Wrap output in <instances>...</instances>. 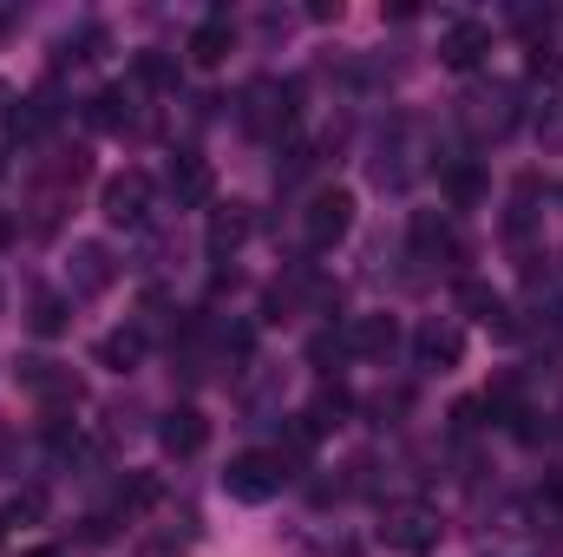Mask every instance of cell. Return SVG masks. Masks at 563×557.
I'll use <instances>...</instances> for the list:
<instances>
[{"mask_svg":"<svg viewBox=\"0 0 563 557\" xmlns=\"http://www.w3.org/2000/svg\"><path fill=\"white\" fill-rule=\"evenodd\" d=\"M151 204H157L151 171H112L106 190H99V210H106L112 230H144V223H151Z\"/></svg>","mask_w":563,"mask_h":557,"instance_id":"1","label":"cell"},{"mask_svg":"<svg viewBox=\"0 0 563 557\" xmlns=\"http://www.w3.org/2000/svg\"><path fill=\"white\" fill-rule=\"evenodd\" d=\"M282 479H288L282 452H236V459L223 466V492H230L236 505H269L282 492Z\"/></svg>","mask_w":563,"mask_h":557,"instance_id":"2","label":"cell"},{"mask_svg":"<svg viewBox=\"0 0 563 557\" xmlns=\"http://www.w3.org/2000/svg\"><path fill=\"white\" fill-rule=\"evenodd\" d=\"M347 230H354V190H341V184L314 190L308 210H301V237H308V250H334Z\"/></svg>","mask_w":563,"mask_h":557,"instance_id":"3","label":"cell"},{"mask_svg":"<svg viewBox=\"0 0 563 557\" xmlns=\"http://www.w3.org/2000/svg\"><path fill=\"white\" fill-rule=\"evenodd\" d=\"M66 282H73V295H79V302H86V295H106V288L119 282V263H112V250H106V243H73Z\"/></svg>","mask_w":563,"mask_h":557,"instance_id":"4","label":"cell"},{"mask_svg":"<svg viewBox=\"0 0 563 557\" xmlns=\"http://www.w3.org/2000/svg\"><path fill=\"white\" fill-rule=\"evenodd\" d=\"M413 361H420L426 374L459 368V361H465V335H459V321H426L420 335H413Z\"/></svg>","mask_w":563,"mask_h":557,"instance_id":"5","label":"cell"},{"mask_svg":"<svg viewBox=\"0 0 563 557\" xmlns=\"http://www.w3.org/2000/svg\"><path fill=\"white\" fill-rule=\"evenodd\" d=\"M485 46H492V33H485L478 20H452V26L439 33V66H452V73H472V66L485 59Z\"/></svg>","mask_w":563,"mask_h":557,"instance_id":"6","label":"cell"},{"mask_svg":"<svg viewBox=\"0 0 563 557\" xmlns=\"http://www.w3.org/2000/svg\"><path fill=\"white\" fill-rule=\"evenodd\" d=\"M210 190H217L210 164H203L197 151H177V157H170V197H177V210H203Z\"/></svg>","mask_w":563,"mask_h":557,"instance_id":"7","label":"cell"},{"mask_svg":"<svg viewBox=\"0 0 563 557\" xmlns=\"http://www.w3.org/2000/svg\"><path fill=\"white\" fill-rule=\"evenodd\" d=\"M203 439H210V419L197 414V407H170V414H164V426H157V446H164L170 459L203 452Z\"/></svg>","mask_w":563,"mask_h":557,"instance_id":"8","label":"cell"},{"mask_svg":"<svg viewBox=\"0 0 563 557\" xmlns=\"http://www.w3.org/2000/svg\"><path fill=\"white\" fill-rule=\"evenodd\" d=\"M432 538H439V518H432L426 505H400V512L387 518V545H394V551H426Z\"/></svg>","mask_w":563,"mask_h":557,"instance_id":"9","label":"cell"},{"mask_svg":"<svg viewBox=\"0 0 563 557\" xmlns=\"http://www.w3.org/2000/svg\"><path fill=\"white\" fill-rule=\"evenodd\" d=\"M230 46H236V26H230L223 13H210V20L190 33V66H203V73H210V66H223V59H230Z\"/></svg>","mask_w":563,"mask_h":557,"instance_id":"10","label":"cell"},{"mask_svg":"<svg viewBox=\"0 0 563 557\" xmlns=\"http://www.w3.org/2000/svg\"><path fill=\"white\" fill-rule=\"evenodd\" d=\"M144 348H151V341H144L139 321H132V328H112V335L99 341V368H112V374H132V368L144 361Z\"/></svg>","mask_w":563,"mask_h":557,"instance_id":"11","label":"cell"},{"mask_svg":"<svg viewBox=\"0 0 563 557\" xmlns=\"http://www.w3.org/2000/svg\"><path fill=\"white\" fill-rule=\"evenodd\" d=\"M347 348H354V354H394V348H400V321H394V315H367V321L347 328Z\"/></svg>","mask_w":563,"mask_h":557,"instance_id":"12","label":"cell"},{"mask_svg":"<svg viewBox=\"0 0 563 557\" xmlns=\"http://www.w3.org/2000/svg\"><path fill=\"white\" fill-rule=\"evenodd\" d=\"M243 237H250V210H243V204H223V210H210V256H230Z\"/></svg>","mask_w":563,"mask_h":557,"instance_id":"13","label":"cell"},{"mask_svg":"<svg viewBox=\"0 0 563 557\" xmlns=\"http://www.w3.org/2000/svg\"><path fill=\"white\" fill-rule=\"evenodd\" d=\"M459 302H465L485 328H511V321H505V295H498V288H485V282H459Z\"/></svg>","mask_w":563,"mask_h":557,"instance_id":"14","label":"cell"},{"mask_svg":"<svg viewBox=\"0 0 563 557\" xmlns=\"http://www.w3.org/2000/svg\"><path fill=\"white\" fill-rule=\"evenodd\" d=\"M125 119H132V92H125V86H106V92L92 99V125H99V132H119Z\"/></svg>","mask_w":563,"mask_h":557,"instance_id":"15","label":"cell"},{"mask_svg":"<svg viewBox=\"0 0 563 557\" xmlns=\"http://www.w3.org/2000/svg\"><path fill=\"white\" fill-rule=\"evenodd\" d=\"M445 197H452L459 210H472V204L485 197V177H478V164H445Z\"/></svg>","mask_w":563,"mask_h":557,"instance_id":"16","label":"cell"},{"mask_svg":"<svg viewBox=\"0 0 563 557\" xmlns=\"http://www.w3.org/2000/svg\"><path fill=\"white\" fill-rule=\"evenodd\" d=\"M347 407H354V401H347V387H321V401H314L301 419H308L314 433H328V426H341V419H347Z\"/></svg>","mask_w":563,"mask_h":557,"instance_id":"17","label":"cell"},{"mask_svg":"<svg viewBox=\"0 0 563 557\" xmlns=\"http://www.w3.org/2000/svg\"><path fill=\"white\" fill-rule=\"evenodd\" d=\"M413 250H420V256L452 250V230H445V217H432V210H420V217H413Z\"/></svg>","mask_w":563,"mask_h":557,"instance_id":"18","label":"cell"},{"mask_svg":"<svg viewBox=\"0 0 563 557\" xmlns=\"http://www.w3.org/2000/svg\"><path fill=\"white\" fill-rule=\"evenodd\" d=\"M157 492H164V485H157L151 472H139V479L119 492V518H139V512H151V505H157Z\"/></svg>","mask_w":563,"mask_h":557,"instance_id":"19","label":"cell"},{"mask_svg":"<svg viewBox=\"0 0 563 557\" xmlns=\"http://www.w3.org/2000/svg\"><path fill=\"white\" fill-rule=\"evenodd\" d=\"M472 106H478V112H472L478 125H492V132H505V125H511V92H505V86H498V92H478Z\"/></svg>","mask_w":563,"mask_h":557,"instance_id":"20","label":"cell"},{"mask_svg":"<svg viewBox=\"0 0 563 557\" xmlns=\"http://www.w3.org/2000/svg\"><path fill=\"white\" fill-rule=\"evenodd\" d=\"M26 328H33V335H59V328H66V302H59V295H33Z\"/></svg>","mask_w":563,"mask_h":557,"instance_id":"21","label":"cell"},{"mask_svg":"<svg viewBox=\"0 0 563 557\" xmlns=\"http://www.w3.org/2000/svg\"><path fill=\"white\" fill-rule=\"evenodd\" d=\"M139 79H144V86H170L177 73H170V59H164V53H139Z\"/></svg>","mask_w":563,"mask_h":557,"instance_id":"22","label":"cell"},{"mask_svg":"<svg viewBox=\"0 0 563 557\" xmlns=\"http://www.w3.org/2000/svg\"><path fill=\"white\" fill-rule=\"evenodd\" d=\"M341 354H347V335H314V348H308L314 368H328V361H341Z\"/></svg>","mask_w":563,"mask_h":557,"instance_id":"23","label":"cell"},{"mask_svg":"<svg viewBox=\"0 0 563 557\" xmlns=\"http://www.w3.org/2000/svg\"><path fill=\"white\" fill-rule=\"evenodd\" d=\"M7 243H13V217H0V250H7Z\"/></svg>","mask_w":563,"mask_h":557,"instance_id":"24","label":"cell"},{"mask_svg":"<svg viewBox=\"0 0 563 557\" xmlns=\"http://www.w3.org/2000/svg\"><path fill=\"white\" fill-rule=\"evenodd\" d=\"M26 557H66V551L59 545H40V551H26Z\"/></svg>","mask_w":563,"mask_h":557,"instance_id":"25","label":"cell"},{"mask_svg":"<svg viewBox=\"0 0 563 557\" xmlns=\"http://www.w3.org/2000/svg\"><path fill=\"white\" fill-rule=\"evenodd\" d=\"M0 308H7V295H0Z\"/></svg>","mask_w":563,"mask_h":557,"instance_id":"26","label":"cell"}]
</instances>
